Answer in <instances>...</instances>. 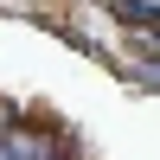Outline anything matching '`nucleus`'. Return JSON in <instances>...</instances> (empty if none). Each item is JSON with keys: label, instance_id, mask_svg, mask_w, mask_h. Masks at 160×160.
<instances>
[{"label": "nucleus", "instance_id": "1", "mask_svg": "<svg viewBox=\"0 0 160 160\" xmlns=\"http://www.w3.org/2000/svg\"><path fill=\"white\" fill-rule=\"evenodd\" d=\"M115 19H128V26H154V0H122V7H115Z\"/></svg>", "mask_w": 160, "mask_h": 160}]
</instances>
